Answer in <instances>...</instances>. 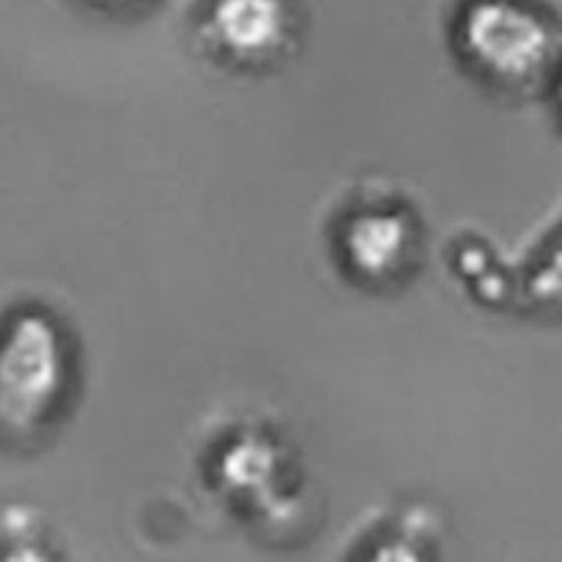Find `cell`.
<instances>
[{
  "instance_id": "4",
  "label": "cell",
  "mask_w": 562,
  "mask_h": 562,
  "mask_svg": "<svg viewBox=\"0 0 562 562\" xmlns=\"http://www.w3.org/2000/svg\"><path fill=\"white\" fill-rule=\"evenodd\" d=\"M214 38L239 60H261L280 47L285 16L278 0H223L214 9Z\"/></svg>"
},
{
  "instance_id": "3",
  "label": "cell",
  "mask_w": 562,
  "mask_h": 562,
  "mask_svg": "<svg viewBox=\"0 0 562 562\" xmlns=\"http://www.w3.org/2000/svg\"><path fill=\"white\" fill-rule=\"evenodd\" d=\"M355 217L360 220H351L344 239L351 267L368 280H390L393 274L404 272L415 247L412 220L390 209L384 212L382 206H373Z\"/></svg>"
},
{
  "instance_id": "1",
  "label": "cell",
  "mask_w": 562,
  "mask_h": 562,
  "mask_svg": "<svg viewBox=\"0 0 562 562\" xmlns=\"http://www.w3.org/2000/svg\"><path fill=\"white\" fill-rule=\"evenodd\" d=\"M71 382V349L53 316L27 313L0 357V415L22 437L49 428L64 412Z\"/></svg>"
},
{
  "instance_id": "2",
  "label": "cell",
  "mask_w": 562,
  "mask_h": 562,
  "mask_svg": "<svg viewBox=\"0 0 562 562\" xmlns=\"http://www.w3.org/2000/svg\"><path fill=\"white\" fill-rule=\"evenodd\" d=\"M472 58L503 86H532L547 66L541 22L510 3H481L467 27Z\"/></svg>"
}]
</instances>
